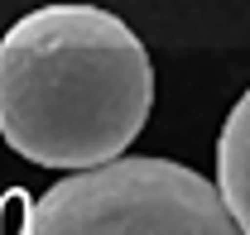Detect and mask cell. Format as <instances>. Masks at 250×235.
I'll return each instance as SVG.
<instances>
[{"label": "cell", "instance_id": "3957f363", "mask_svg": "<svg viewBox=\"0 0 250 235\" xmlns=\"http://www.w3.org/2000/svg\"><path fill=\"white\" fill-rule=\"evenodd\" d=\"M217 187L231 216L250 235V91L231 106V116L217 135Z\"/></svg>", "mask_w": 250, "mask_h": 235}, {"label": "cell", "instance_id": "6da1fadb", "mask_svg": "<svg viewBox=\"0 0 250 235\" xmlns=\"http://www.w3.org/2000/svg\"><path fill=\"white\" fill-rule=\"evenodd\" d=\"M154 67L96 5H43L0 34V139L39 168H96L140 139Z\"/></svg>", "mask_w": 250, "mask_h": 235}, {"label": "cell", "instance_id": "7a4b0ae2", "mask_svg": "<svg viewBox=\"0 0 250 235\" xmlns=\"http://www.w3.org/2000/svg\"><path fill=\"white\" fill-rule=\"evenodd\" d=\"M20 235H246L217 182L168 158L77 168L29 202Z\"/></svg>", "mask_w": 250, "mask_h": 235}, {"label": "cell", "instance_id": "277c9868", "mask_svg": "<svg viewBox=\"0 0 250 235\" xmlns=\"http://www.w3.org/2000/svg\"><path fill=\"white\" fill-rule=\"evenodd\" d=\"M15 197H20V192H15ZM15 197H0V211H5V206H10V202H15Z\"/></svg>", "mask_w": 250, "mask_h": 235}]
</instances>
